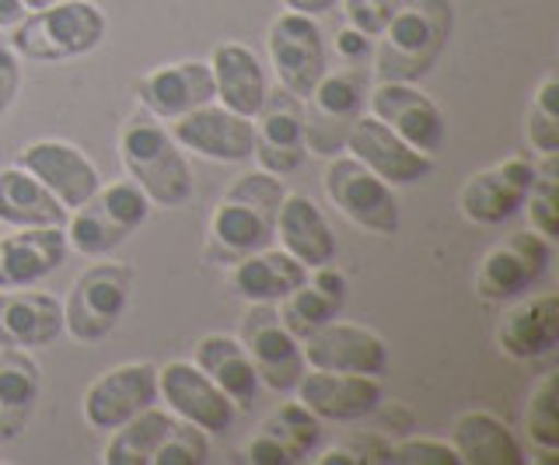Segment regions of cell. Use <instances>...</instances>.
<instances>
[{"instance_id":"6da1fadb","label":"cell","mask_w":559,"mask_h":465,"mask_svg":"<svg viewBox=\"0 0 559 465\" xmlns=\"http://www.w3.org/2000/svg\"><path fill=\"white\" fill-rule=\"evenodd\" d=\"M287 189L280 176L270 171H249L221 196L214 217H210L206 255L214 263L235 266L252 252H262L276 238V214Z\"/></svg>"},{"instance_id":"7a4b0ae2","label":"cell","mask_w":559,"mask_h":465,"mask_svg":"<svg viewBox=\"0 0 559 465\" xmlns=\"http://www.w3.org/2000/svg\"><path fill=\"white\" fill-rule=\"evenodd\" d=\"M454 28L451 0H402L374 39V78L378 81H409L427 78L448 49Z\"/></svg>"},{"instance_id":"3957f363","label":"cell","mask_w":559,"mask_h":465,"mask_svg":"<svg viewBox=\"0 0 559 465\" xmlns=\"http://www.w3.org/2000/svg\"><path fill=\"white\" fill-rule=\"evenodd\" d=\"M119 158L130 179L157 206H182L197 193V179H192L182 147L151 112H136L122 123Z\"/></svg>"},{"instance_id":"277c9868","label":"cell","mask_w":559,"mask_h":465,"mask_svg":"<svg viewBox=\"0 0 559 465\" xmlns=\"http://www.w3.org/2000/svg\"><path fill=\"white\" fill-rule=\"evenodd\" d=\"M105 39V14L92 0H57L14 25L11 49L35 63L78 60Z\"/></svg>"},{"instance_id":"5b68a950","label":"cell","mask_w":559,"mask_h":465,"mask_svg":"<svg viewBox=\"0 0 559 465\" xmlns=\"http://www.w3.org/2000/svg\"><path fill=\"white\" fill-rule=\"evenodd\" d=\"M151 200L133 179L98 186L95 196L67 217V246L81 255H109L147 220Z\"/></svg>"},{"instance_id":"8992f818","label":"cell","mask_w":559,"mask_h":465,"mask_svg":"<svg viewBox=\"0 0 559 465\" xmlns=\"http://www.w3.org/2000/svg\"><path fill=\"white\" fill-rule=\"evenodd\" d=\"M133 295L130 263H95L70 284L63 301V333L78 343H98L127 315Z\"/></svg>"},{"instance_id":"52a82bcc","label":"cell","mask_w":559,"mask_h":465,"mask_svg":"<svg viewBox=\"0 0 559 465\" xmlns=\"http://www.w3.org/2000/svg\"><path fill=\"white\" fill-rule=\"evenodd\" d=\"M322 186H325L329 203L336 206L349 224H357V228L374 231V235L399 231L402 211H399L395 186L378 179L371 168L354 158V154H336L325 168Z\"/></svg>"},{"instance_id":"ba28073f","label":"cell","mask_w":559,"mask_h":465,"mask_svg":"<svg viewBox=\"0 0 559 465\" xmlns=\"http://www.w3.org/2000/svg\"><path fill=\"white\" fill-rule=\"evenodd\" d=\"M367 102L364 67H340L314 84V92L305 98V147L325 158H336L346 147V133L357 123Z\"/></svg>"},{"instance_id":"9c48e42d","label":"cell","mask_w":559,"mask_h":465,"mask_svg":"<svg viewBox=\"0 0 559 465\" xmlns=\"http://www.w3.org/2000/svg\"><path fill=\"white\" fill-rule=\"evenodd\" d=\"M552 263V242L538 231H514L493 246L476 270V295L489 305L514 301L546 277Z\"/></svg>"},{"instance_id":"30bf717a","label":"cell","mask_w":559,"mask_h":465,"mask_svg":"<svg viewBox=\"0 0 559 465\" xmlns=\"http://www.w3.org/2000/svg\"><path fill=\"white\" fill-rule=\"evenodd\" d=\"M238 339L259 374V385H266L273 392H294V385L308 371L301 339L287 333V325L280 322L276 305L270 301H259L245 312Z\"/></svg>"},{"instance_id":"8fae6325","label":"cell","mask_w":559,"mask_h":465,"mask_svg":"<svg viewBox=\"0 0 559 465\" xmlns=\"http://www.w3.org/2000/svg\"><path fill=\"white\" fill-rule=\"evenodd\" d=\"M266 43H270V60H273L280 88L305 102L314 92V84L329 71L322 28L314 25V19H308V14L284 11L270 25Z\"/></svg>"},{"instance_id":"7c38bea8","label":"cell","mask_w":559,"mask_h":465,"mask_svg":"<svg viewBox=\"0 0 559 465\" xmlns=\"http://www.w3.org/2000/svg\"><path fill=\"white\" fill-rule=\"evenodd\" d=\"M367 102H371V116H378L381 123L395 136H402L409 147L430 154V158L444 147V141H448L444 112L437 109L433 98H427L416 84L378 81L374 88L367 92Z\"/></svg>"},{"instance_id":"4fadbf2b","label":"cell","mask_w":559,"mask_h":465,"mask_svg":"<svg viewBox=\"0 0 559 465\" xmlns=\"http://www.w3.org/2000/svg\"><path fill=\"white\" fill-rule=\"evenodd\" d=\"M538 176V165L532 158H507L486 171H476L459 193V206L465 220L483 224V228H497V224L511 220L524 211L528 189Z\"/></svg>"},{"instance_id":"5bb4252c","label":"cell","mask_w":559,"mask_h":465,"mask_svg":"<svg viewBox=\"0 0 559 465\" xmlns=\"http://www.w3.org/2000/svg\"><path fill=\"white\" fill-rule=\"evenodd\" d=\"M168 133L175 136V144L182 151H192L210 162L238 165V162H252V154H255L252 119H245L224 106H214V102L171 119Z\"/></svg>"},{"instance_id":"9a60e30c","label":"cell","mask_w":559,"mask_h":465,"mask_svg":"<svg viewBox=\"0 0 559 465\" xmlns=\"http://www.w3.org/2000/svg\"><path fill=\"white\" fill-rule=\"evenodd\" d=\"M157 400H165L168 413L197 424L206 434H224L238 417V406L192 360H171L157 368Z\"/></svg>"},{"instance_id":"2e32d148","label":"cell","mask_w":559,"mask_h":465,"mask_svg":"<svg viewBox=\"0 0 559 465\" xmlns=\"http://www.w3.org/2000/svg\"><path fill=\"white\" fill-rule=\"evenodd\" d=\"M157 403V368L147 360L119 365L112 371L98 374L84 392V420L95 430H112L133 420L140 409Z\"/></svg>"},{"instance_id":"e0dca14e","label":"cell","mask_w":559,"mask_h":465,"mask_svg":"<svg viewBox=\"0 0 559 465\" xmlns=\"http://www.w3.org/2000/svg\"><path fill=\"white\" fill-rule=\"evenodd\" d=\"M252 127H255V154L252 158L259 162L262 171L270 176H290V171L301 168L305 162V102L276 88L266 92V102L262 109L252 116Z\"/></svg>"},{"instance_id":"ac0fdd59","label":"cell","mask_w":559,"mask_h":465,"mask_svg":"<svg viewBox=\"0 0 559 465\" xmlns=\"http://www.w3.org/2000/svg\"><path fill=\"white\" fill-rule=\"evenodd\" d=\"M297 403L311 409L319 420L354 424L371 417L384 403L381 378L371 374H346V371H322L311 368L301 374V382L294 385Z\"/></svg>"},{"instance_id":"d6986e66","label":"cell","mask_w":559,"mask_h":465,"mask_svg":"<svg viewBox=\"0 0 559 465\" xmlns=\"http://www.w3.org/2000/svg\"><path fill=\"white\" fill-rule=\"evenodd\" d=\"M360 165H367L378 179L389 186H413L424 182L433 171V158L424 151L409 147L402 136H395L378 116L360 112L357 123L346 133V147Z\"/></svg>"},{"instance_id":"ffe728a7","label":"cell","mask_w":559,"mask_h":465,"mask_svg":"<svg viewBox=\"0 0 559 465\" xmlns=\"http://www.w3.org/2000/svg\"><path fill=\"white\" fill-rule=\"evenodd\" d=\"M305 365L322 371H346V374H371L381 378L389 371V343L374 330L357 322L332 319L319 333H311L305 343Z\"/></svg>"},{"instance_id":"44dd1931","label":"cell","mask_w":559,"mask_h":465,"mask_svg":"<svg viewBox=\"0 0 559 465\" xmlns=\"http://www.w3.org/2000/svg\"><path fill=\"white\" fill-rule=\"evenodd\" d=\"M17 168L32 171L67 211H78L81 203L95 196L102 186L98 168L67 141H35L17 151Z\"/></svg>"},{"instance_id":"7402d4cb","label":"cell","mask_w":559,"mask_h":465,"mask_svg":"<svg viewBox=\"0 0 559 465\" xmlns=\"http://www.w3.org/2000/svg\"><path fill=\"white\" fill-rule=\"evenodd\" d=\"M136 98H140V106H144V112L171 123V119L214 102V71H210V63H200V60L157 67L147 78H140Z\"/></svg>"},{"instance_id":"603a6c76","label":"cell","mask_w":559,"mask_h":465,"mask_svg":"<svg viewBox=\"0 0 559 465\" xmlns=\"http://www.w3.org/2000/svg\"><path fill=\"white\" fill-rule=\"evenodd\" d=\"M63 336V301L32 287H0V347H49Z\"/></svg>"},{"instance_id":"cb8c5ba5","label":"cell","mask_w":559,"mask_h":465,"mask_svg":"<svg viewBox=\"0 0 559 465\" xmlns=\"http://www.w3.org/2000/svg\"><path fill=\"white\" fill-rule=\"evenodd\" d=\"M518 301V298H514ZM497 347L511 360H538L559 347V295H532L511 305L497 322Z\"/></svg>"},{"instance_id":"d4e9b609","label":"cell","mask_w":559,"mask_h":465,"mask_svg":"<svg viewBox=\"0 0 559 465\" xmlns=\"http://www.w3.org/2000/svg\"><path fill=\"white\" fill-rule=\"evenodd\" d=\"M319 441L322 420L301 403H284L255 430V438L249 441V458L255 465H297L314 455Z\"/></svg>"},{"instance_id":"484cf974","label":"cell","mask_w":559,"mask_h":465,"mask_svg":"<svg viewBox=\"0 0 559 465\" xmlns=\"http://www.w3.org/2000/svg\"><path fill=\"white\" fill-rule=\"evenodd\" d=\"M343 305H346V277L332 263H325V266L308 270V277L297 284L284 301H276V312H280V322L287 325V333L305 343L311 333H319L322 325L340 319Z\"/></svg>"},{"instance_id":"4316f807","label":"cell","mask_w":559,"mask_h":465,"mask_svg":"<svg viewBox=\"0 0 559 465\" xmlns=\"http://www.w3.org/2000/svg\"><path fill=\"white\" fill-rule=\"evenodd\" d=\"M63 228H17L0 238V287H32L67 263Z\"/></svg>"},{"instance_id":"83f0119b","label":"cell","mask_w":559,"mask_h":465,"mask_svg":"<svg viewBox=\"0 0 559 465\" xmlns=\"http://www.w3.org/2000/svg\"><path fill=\"white\" fill-rule=\"evenodd\" d=\"M43 395V368L22 347H0V444L22 438Z\"/></svg>"},{"instance_id":"f1b7e54d","label":"cell","mask_w":559,"mask_h":465,"mask_svg":"<svg viewBox=\"0 0 559 465\" xmlns=\"http://www.w3.org/2000/svg\"><path fill=\"white\" fill-rule=\"evenodd\" d=\"M276 238L280 249L290 252L297 263L314 270L336 260V235H332L325 214L314 200L301 193H287L276 214Z\"/></svg>"},{"instance_id":"f546056e","label":"cell","mask_w":559,"mask_h":465,"mask_svg":"<svg viewBox=\"0 0 559 465\" xmlns=\"http://www.w3.org/2000/svg\"><path fill=\"white\" fill-rule=\"evenodd\" d=\"M210 71H214V98L224 109H231L245 119H252L262 102H266V71H262L259 57L249 46L241 43H224L214 49V60H210Z\"/></svg>"},{"instance_id":"4dcf8cb0","label":"cell","mask_w":559,"mask_h":465,"mask_svg":"<svg viewBox=\"0 0 559 465\" xmlns=\"http://www.w3.org/2000/svg\"><path fill=\"white\" fill-rule=\"evenodd\" d=\"M451 448L459 452L462 465H524L521 441L497 413L489 409H468L459 413L451 424Z\"/></svg>"},{"instance_id":"1f68e13d","label":"cell","mask_w":559,"mask_h":465,"mask_svg":"<svg viewBox=\"0 0 559 465\" xmlns=\"http://www.w3.org/2000/svg\"><path fill=\"white\" fill-rule=\"evenodd\" d=\"M192 365H197L238 409L255 403L262 385H259V374H255L252 360L245 354L238 336L206 333L197 347H192Z\"/></svg>"},{"instance_id":"d6a6232c","label":"cell","mask_w":559,"mask_h":465,"mask_svg":"<svg viewBox=\"0 0 559 465\" xmlns=\"http://www.w3.org/2000/svg\"><path fill=\"white\" fill-rule=\"evenodd\" d=\"M67 206L25 168H0V220L11 228H63Z\"/></svg>"},{"instance_id":"836d02e7","label":"cell","mask_w":559,"mask_h":465,"mask_svg":"<svg viewBox=\"0 0 559 465\" xmlns=\"http://www.w3.org/2000/svg\"><path fill=\"white\" fill-rule=\"evenodd\" d=\"M308 277V266H301L290 252L284 249H262L245 255V260L235 263L231 270V287L235 295H241L245 301H284L290 290Z\"/></svg>"},{"instance_id":"e575fe53","label":"cell","mask_w":559,"mask_h":465,"mask_svg":"<svg viewBox=\"0 0 559 465\" xmlns=\"http://www.w3.org/2000/svg\"><path fill=\"white\" fill-rule=\"evenodd\" d=\"M171 427H175V417L165 409H157V403L140 409L133 420L112 430V441L105 444L102 462L105 465H151L157 448L171 434Z\"/></svg>"},{"instance_id":"d590c367","label":"cell","mask_w":559,"mask_h":465,"mask_svg":"<svg viewBox=\"0 0 559 465\" xmlns=\"http://www.w3.org/2000/svg\"><path fill=\"white\" fill-rule=\"evenodd\" d=\"M524 430H528L532 448L542 455V462H556L559 455V374H542V382L528 395L524 409Z\"/></svg>"},{"instance_id":"8d00e7d4","label":"cell","mask_w":559,"mask_h":465,"mask_svg":"<svg viewBox=\"0 0 559 465\" xmlns=\"http://www.w3.org/2000/svg\"><path fill=\"white\" fill-rule=\"evenodd\" d=\"M524 136H528L532 151L542 158L559 154V78L549 74L532 95L528 116H524Z\"/></svg>"},{"instance_id":"74e56055","label":"cell","mask_w":559,"mask_h":465,"mask_svg":"<svg viewBox=\"0 0 559 465\" xmlns=\"http://www.w3.org/2000/svg\"><path fill=\"white\" fill-rule=\"evenodd\" d=\"M524 211L532 217V231L546 235L549 242H556V235H559V162H556V154H549V158L538 165V176L528 189Z\"/></svg>"},{"instance_id":"f35d334b","label":"cell","mask_w":559,"mask_h":465,"mask_svg":"<svg viewBox=\"0 0 559 465\" xmlns=\"http://www.w3.org/2000/svg\"><path fill=\"white\" fill-rule=\"evenodd\" d=\"M206 458H210L206 430H200L197 424L175 420L171 434L165 438L162 448H157V455H154L151 465H203Z\"/></svg>"},{"instance_id":"ab89813d","label":"cell","mask_w":559,"mask_h":465,"mask_svg":"<svg viewBox=\"0 0 559 465\" xmlns=\"http://www.w3.org/2000/svg\"><path fill=\"white\" fill-rule=\"evenodd\" d=\"M392 462L395 465H462L451 441H441V438L399 441V444H392Z\"/></svg>"},{"instance_id":"60d3db41","label":"cell","mask_w":559,"mask_h":465,"mask_svg":"<svg viewBox=\"0 0 559 465\" xmlns=\"http://www.w3.org/2000/svg\"><path fill=\"white\" fill-rule=\"evenodd\" d=\"M402 0H343V11H346V22L367 32V36H378V32L389 25V19L399 11Z\"/></svg>"},{"instance_id":"b9f144b4","label":"cell","mask_w":559,"mask_h":465,"mask_svg":"<svg viewBox=\"0 0 559 465\" xmlns=\"http://www.w3.org/2000/svg\"><path fill=\"white\" fill-rule=\"evenodd\" d=\"M371 57H374V46H371V36H367V32L346 25L336 36V60L343 67H367Z\"/></svg>"},{"instance_id":"7bdbcfd3","label":"cell","mask_w":559,"mask_h":465,"mask_svg":"<svg viewBox=\"0 0 559 465\" xmlns=\"http://www.w3.org/2000/svg\"><path fill=\"white\" fill-rule=\"evenodd\" d=\"M17 88H22V57L11 46L0 43V119L14 106Z\"/></svg>"},{"instance_id":"ee69618b","label":"cell","mask_w":559,"mask_h":465,"mask_svg":"<svg viewBox=\"0 0 559 465\" xmlns=\"http://www.w3.org/2000/svg\"><path fill=\"white\" fill-rule=\"evenodd\" d=\"M346 452L357 458V465L371 462H392V441L384 438V430H364V434L346 441Z\"/></svg>"},{"instance_id":"f6af8a7d","label":"cell","mask_w":559,"mask_h":465,"mask_svg":"<svg viewBox=\"0 0 559 465\" xmlns=\"http://www.w3.org/2000/svg\"><path fill=\"white\" fill-rule=\"evenodd\" d=\"M340 0H284L287 11H297V14H308V19H319V14L332 11Z\"/></svg>"},{"instance_id":"bcb514c9","label":"cell","mask_w":559,"mask_h":465,"mask_svg":"<svg viewBox=\"0 0 559 465\" xmlns=\"http://www.w3.org/2000/svg\"><path fill=\"white\" fill-rule=\"evenodd\" d=\"M25 14L28 11H25L22 0H0V28H14Z\"/></svg>"},{"instance_id":"7dc6e473","label":"cell","mask_w":559,"mask_h":465,"mask_svg":"<svg viewBox=\"0 0 559 465\" xmlns=\"http://www.w3.org/2000/svg\"><path fill=\"white\" fill-rule=\"evenodd\" d=\"M319 465H357V458L346 452V448H332V452H325L319 458Z\"/></svg>"},{"instance_id":"c3c4849f","label":"cell","mask_w":559,"mask_h":465,"mask_svg":"<svg viewBox=\"0 0 559 465\" xmlns=\"http://www.w3.org/2000/svg\"><path fill=\"white\" fill-rule=\"evenodd\" d=\"M22 4H25V11H43L49 4H57V0H22Z\"/></svg>"}]
</instances>
